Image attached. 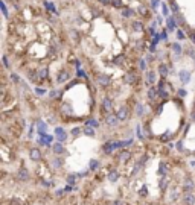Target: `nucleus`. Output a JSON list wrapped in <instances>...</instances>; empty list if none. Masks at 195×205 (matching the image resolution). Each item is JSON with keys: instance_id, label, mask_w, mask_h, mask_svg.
Listing matches in <instances>:
<instances>
[{"instance_id": "26", "label": "nucleus", "mask_w": 195, "mask_h": 205, "mask_svg": "<svg viewBox=\"0 0 195 205\" xmlns=\"http://www.w3.org/2000/svg\"><path fill=\"white\" fill-rule=\"evenodd\" d=\"M81 134H84V128H81V126H75V128H72V131H70V135H72L73 138L79 137Z\"/></svg>"}, {"instance_id": "46", "label": "nucleus", "mask_w": 195, "mask_h": 205, "mask_svg": "<svg viewBox=\"0 0 195 205\" xmlns=\"http://www.w3.org/2000/svg\"><path fill=\"white\" fill-rule=\"evenodd\" d=\"M177 38H178V40H184V38H186L184 32H181V31H177Z\"/></svg>"}, {"instance_id": "32", "label": "nucleus", "mask_w": 195, "mask_h": 205, "mask_svg": "<svg viewBox=\"0 0 195 205\" xmlns=\"http://www.w3.org/2000/svg\"><path fill=\"white\" fill-rule=\"evenodd\" d=\"M133 29H134L136 32H142V31H143V25H142L140 21H134V23H133Z\"/></svg>"}, {"instance_id": "54", "label": "nucleus", "mask_w": 195, "mask_h": 205, "mask_svg": "<svg viewBox=\"0 0 195 205\" xmlns=\"http://www.w3.org/2000/svg\"><path fill=\"white\" fill-rule=\"evenodd\" d=\"M163 14L168 15V8H166V6H163Z\"/></svg>"}, {"instance_id": "49", "label": "nucleus", "mask_w": 195, "mask_h": 205, "mask_svg": "<svg viewBox=\"0 0 195 205\" xmlns=\"http://www.w3.org/2000/svg\"><path fill=\"white\" fill-rule=\"evenodd\" d=\"M152 61H154V56L148 53V55H146V62H152Z\"/></svg>"}, {"instance_id": "50", "label": "nucleus", "mask_w": 195, "mask_h": 205, "mask_svg": "<svg viewBox=\"0 0 195 205\" xmlns=\"http://www.w3.org/2000/svg\"><path fill=\"white\" fill-rule=\"evenodd\" d=\"M113 205H124V202L121 199H116V200H113Z\"/></svg>"}, {"instance_id": "3", "label": "nucleus", "mask_w": 195, "mask_h": 205, "mask_svg": "<svg viewBox=\"0 0 195 205\" xmlns=\"http://www.w3.org/2000/svg\"><path fill=\"white\" fill-rule=\"evenodd\" d=\"M94 81H96L98 85L102 87V88H107V87H110V84H111V79H110V76H108L107 73H98L96 78H94Z\"/></svg>"}, {"instance_id": "40", "label": "nucleus", "mask_w": 195, "mask_h": 205, "mask_svg": "<svg viewBox=\"0 0 195 205\" xmlns=\"http://www.w3.org/2000/svg\"><path fill=\"white\" fill-rule=\"evenodd\" d=\"M137 131H136V135H137V138L139 140H143V134H142V131H140V126L137 125V128H136Z\"/></svg>"}, {"instance_id": "19", "label": "nucleus", "mask_w": 195, "mask_h": 205, "mask_svg": "<svg viewBox=\"0 0 195 205\" xmlns=\"http://www.w3.org/2000/svg\"><path fill=\"white\" fill-rule=\"evenodd\" d=\"M178 78H180L181 84L186 85V84H189V81H190V73H189L187 70H181V71H178Z\"/></svg>"}, {"instance_id": "39", "label": "nucleus", "mask_w": 195, "mask_h": 205, "mask_svg": "<svg viewBox=\"0 0 195 205\" xmlns=\"http://www.w3.org/2000/svg\"><path fill=\"white\" fill-rule=\"evenodd\" d=\"M177 94H178V97H186L187 96V91L184 88H180V90H177Z\"/></svg>"}, {"instance_id": "18", "label": "nucleus", "mask_w": 195, "mask_h": 205, "mask_svg": "<svg viewBox=\"0 0 195 205\" xmlns=\"http://www.w3.org/2000/svg\"><path fill=\"white\" fill-rule=\"evenodd\" d=\"M146 97H148V100H156L157 97H159V90H157V87H149L148 88V91H146Z\"/></svg>"}, {"instance_id": "22", "label": "nucleus", "mask_w": 195, "mask_h": 205, "mask_svg": "<svg viewBox=\"0 0 195 205\" xmlns=\"http://www.w3.org/2000/svg\"><path fill=\"white\" fill-rule=\"evenodd\" d=\"M124 81H125V84H128V85H134V84L137 82V76H136L134 73H127L125 78H124Z\"/></svg>"}, {"instance_id": "11", "label": "nucleus", "mask_w": 195, "mask_h": 205, "mask_svg": "<svg viewBox=\"0 0 195 205\" xmlns=\"http://www.w3.org/2000/svg\"><path fill=\"white\" fill-rule=\"evenodd\" d=\"M29 158H31L32 161L40 163V161L43 160V154H41V150H40L38 147H31V149H29Z\"/></svg>"}, {"instance_id": "38", "label": "nucleus", "mask_w": 195, "mask_h": 205, "mask_svg": "<svg viewBox=\"0 0 195 205\" xmlns=\"http://www.w3.org/2000/svg\"><path fill=\"white\" fill-rule=\"evenodd\" d=\"M175 146H177V150H178V152H183V150H184V143H183V140H178Z\"/></svg>"}, {"instance_id": "45", "label": "nucleus", "mask_w": 195, "mask_h": 205, "mask_svg": "<svg viewBox=\"0 0 195 205\" xmlns=\"http://www.w3.org/2000/svg\"><path fill=\"white\" fill-rule=\"evenodd\" d=\"M35 93H37L38 96H43V94H46V90H44V88H38V87H37V88H35Z\"/></svg>"}, {"instance_id": "6", "label": "nucleus", "mask_w": 195, "mask_h": 205, "mask_svg": "<svg viewBox=\"0 0 195 205\" xmlns=\"http://www.w3.org/2000/svg\"><path fill=\"white\" fill-rule=\"evenodd\" d=\"M180 202H181V205H195V191L183 193Z\"/></svg>"}, {"instance_id": "16", "label": "nucleus", "mask_w": 195, "mask_h": 205, "mask_svg": "<svg viewBox=\"0 0 195 205\" xmlns=\"http://www.w3.org/2000/svg\"><path fill=\"white\" fill-rule=\"evenodd\" d=\"M181 194H183V193H178V190L172 187V188L168 191V200H169V202H175V200L181 199Z\"/></svg>"}, {"instance_id": "28", "label": "nucleus", "mask_w": 195, "mask_h": 205, "mask_svg": "<svg viewBox=\"0 0 195 205\" xmlns=\"http://www.w3.org/2000/svg\"><path fill=\"white\" fill-rule=\"evenodd\" d=\"M171 49H172V52H174L175 55H178V56L183 53V49H181V46H180L178 43H172V44H171Z\"/></svg>"}, {"instance_id": "56", "label": "nucleus", "mask_w": 195, "mask_h": 205, "mask_svg": "<svg viewBox=\"0 0 195 205\" xmlns=\"http://www.w3.org/2000/svg\"><path fill=\"white\" fill-rule=\"evenodd\" d=\"M190 167H195V161H190Z\"/></svg>"}, {"instance_id": "35", "label": "nucleus", "mask_w": 195, "mask_h": 205, "mask_svg": "<svg viewBox=\"0 0 195 205\" xmlns=\"http://www.w3.org/2000/svg\"><path fill=\"white\" fill-rule=\"evenodd\" d=\"M139 194H140L142 197H146V196H148V187H146L145 184H143V185H142V188L139 190Z\"/></svg>"}, {"instance_id": "33", "label": "nucleus", "mask_w": 195, "mask_h": 205, "mask_svg": "<svg viewBox=\"0 0 195 205\" xmlns=\"http://www.w3.org/2000/svg\"><path fill=\"white\" fill-rule=\"evenodd\" d=\"M88 173H90L88 167H87V169H82V172H76V175H78V178H79V179H82V178L88 176Z\"/></svg>"}, {"instance_id": "21", "label": "nucleus", "mask_w": 195, "mask_h": 205, "mask_svg": "<svg viewBox=\"0 0 195 205\" xmlns=\"http://www.w3.org/2000/svg\"><path fill=\"white\" fill-rule=\"evenodd\" d=\"M169 184H171V182H169L166 178H160V179H159L157 187H159V190H160V191H166V190L169 188Z\"/></svg>"}, {"instance_id": "30", "label": "nucleus", "mask_w": 195, "mask_h": 205, "mask_svg": "<svg viewBox=\"0 0 195 205\" xmlns=\"http://www.w3.org/2000/svg\"><path fill=\"white\" fill-rule=\"evenodd\" d=\"M84 135H87V137H94V128L84 126Z\"/></svg>"}, {"instance_id": "51", "label": "nucleus", "mask_w": 195, "mask_h": 205, "mask_svg": "<svg viewBox=\"0 0 195 205\" xmlns=\"http://www.w3.org/2000/svg\"><path fill=\"white\" fill-rule=\"evenodd\" d=\"M162 40H168V34L166 32H162Z\"/></svg>"}, {"instance_id": "10", "label": "nucleus", "mask_w": 195, "mask_h": 205, "mask_svg": "<svg viewBox=\"0 0 195 205\" xmlns=\"http://www.w3.org/2000/svg\"><path fill=\"white\" fill-rule=\"evenodd\" d=\"M67 132H66V129L64 128H55V138H56V141L58 143H64L66 140H67Z\"/></svg>"}, {"instance_id": "31", "label": "nucleus", "mask_w": 195, "mask_h": 205, "mask_svg": "<svg viewBox=\"0 0 195 205\" xmlns=\"http://www.w3.org/2000/svg\"><path fill=\"white\" fill-rule=\"evenodd\" d=\"M134 110H136V116H137V117H142V116H143V105H142V104H137Z\"/></svg>"}, {"instance_id": "24", "label": "nucleus", "mask_w": 195, "mask_h": 205, "mask_svg": "<svg viewBox=\"0 0 195 205\" xmlns=\"http://www.w3.org/2000/svg\"><path fill=\"white\" fill-rule=\"evenodd\" d=\"M78 179H79V178H78V175H76V172H75V173H69V175H67L66 182H67L69 185H73V187H75V184H76Z\"/></svg>"}, {"instance_id": "37", "label": "nucleus", "mask_w": 195, "mask_h": 205, "mask_svg": "<svg viewBox=\"0 0 195 205\" xmlns=\"http://www.w3.org/2000/svg\"><path fill=\"white\" fill-rule=\"evenodd\" d=\"M159 97H162V99H168V97H169V93H168L166 90H159Z\"/></svg>"}, {"instance_id": "55", "label": "nucleus", "mask_w": 195, "mask_h": 205, "mask_svg": "<svg viewBox=\"0 0 195 205\" xmlns=\"http://www.w3.org/2000/svg\"><path fill=\"white\" fill-rule=\"evenodd\" d=\"M159 5V0H152V6H157Z\"/></svg>"}, {"instance_id": "48", "label": "nucleus", "mask_w": 195, "mask_h": 205, "mask_svg": "<svg viewBox=\"0 0 195 205\" xmlns=\"http://www.w3.org/2000/svg\"><path fill=\"white\" fill-rule=\"evenodd\" d=\"M55 194H56V196H63V194H64V188H58V190L55 191Z\"/></svg>"}, {"instance_id": "52", "label": "nucleus", "mask_w": 195, "mask_h": 205, "mask_svg": "<svg viewBox=\"0 0 195 205\" xmlns=\"http://www.w3.org/2000/svg\"><path fill=\"white\" fill-rule=\"evenodd\" d=\"M190 40L195 43V32H190Z\"/></svg>"}, {"instance_id": "41", "label": "nucleus", "mask_w": 195, "mask_h": 205, "mask_svg": "<svg viewBox=\"0 0 195 205\" xmlns=\"http://www.w3.org/2000/svg\"><path fill=\"white\" fill-rule=\"evenodd\" d=\"M169 138H171V134H169V132H165V134L160 137V141H168Z\"/></svg>"}, {"instance_id": "43", "label": "nucleus", "mask_w": 195, "mask_h": 205, "mask_svg": "<svg viewBox=\"0 0 195 205\" xmlns=\"http://www.w3.org/2000/svg\"><path fill=\"white\" fill-rule=\"evenodd\" d=\"M73 190H76V187H73V185H69V184H67V185L64 187V191H67V193H72Z\"/></svg>"}, {"instance_id": "23", "label": "nucleus", "mask_w": 195, "mask_h": 205, "mask_svg": "<svg viewBox=\"0 0 195 205\" xmlns=\"http://www.w3.org/2000/svg\"><path fill=\"white\" fill-rule=\"evenodd\" d=\"M157 70H159V73H160V76H162V78H166V76L169 74V68H168V65H166V64H163V62H160V64H159Z\"/></svg>"}, {"instance_id": "8", "label": "nucleus", "mask_w": 195, "mask_h": 205, "mask_svg": "<svg viewBox=\"0 0 195 205\" xmlns=\"http://www.w3.org/2000/svg\"><path fill=\"white\" fill-rule=\"evenodd\" d=\"M168 172H169V164L166 161H160L159 163V167H157V176L166 178L168 176Z\"/></svg>"}, {"instance_id": "9", "label": "nucleus", "mask_w": 195, "mask_h": 205, "mask_svg": "<svg viewBox=\"0 0 195 205\" xmlns=\"http://www.w3.org/2000/svg\"><path fill=\"white\" fill-rule=\"evenodd\" d=\"M102 110L107 114H111V111H113V100L110 99V96H104L102 97Z\"/></svg>"}, {"instance_id": "42", "label": "nucleus", "mask_w": 195, "mask_h": 205, "mask_svg": "<svg viewBox=\"0 0 195 205\" xmlns=\"http://www.w3.org/2000/svg\"><path fill=\"white\" fill-rule=\"evenodd\" d=\"M111 3H113L116 8H122V6H124V3L121 2V0H111Z\"/></svg>"}, {"instance_id": "47", "label": "nucleus", "mask_w": 195, "mask_h": 205, "mask_svg": "<svg viewBox=\"0 0 195 205\" xmlns=\"http://www.w3.org/2000/svg\"><path fill=\"white\" fill-rule=\"evenodd\" d=\"M3 65H5V67H6V68H8V67H9V61H8V58H6V55H5V56H3Z\"/></svg>"}, {"instance_id": "29", "label": "nucleus", "mask_w": 195, "mask_h": 205, "mask_svg": "<svg viewBox=\"0 0 195 205\" xmlns=\"http://www.w3.org/2000/svg\"><path fill=\"white\" fill-rule=\"evenodd\" d=\"M166 23H168V29H169L171 32H174V31H175V26H177L175 18H174V17H169V18L166 20Z\"/></svg>"}, {"instance_id": "5", "label": "nucleus", "mask_w": 195, "mask_h": 205, "mask_svg": "<svg viewBox=\"0 0 195 205\" xmlns=\"http://www.w3.org/2000/svg\"><path fill=\"white\" fill-rule=\"evenodd\" d=\"M17 179H19L20 182H28V181L31 179V172H29V169H28V167H20V169L17 170Z\"/></svg>"}, {"instance_id": "15", "label": "nucleus", "mask_w": 195, "mask_h": 205, "mask_svg": "<svg viewBox=\"0 0 195 205\" xmlns=\"http://www.w3.org/2000/svg\"><path fill=\"white\" fill-rule=\"evenodd\" d=\"M52 152L55 154V155H58V157H61V155H64L66 154V146H64V143H55V144H52Z\"/></svg>"}, {"instance_id": "1", "label": "nucleus", "mask_w": 195, "mask_h": 205, "mask_svg": "<svg viewBox=\"0 0 195 205\" xmlns=\"http://www.w3.org/2000/svg\"><path fill=\"white\" fill-rule=\"evenodd\" d=\"M118 149H122V144H121V140H118V141H105L104 144H102V152L107 155V157H110L115 150H118Z\"/></svg>"}, {"instance_id": "17", "label": "nucleus", "mask_w": 195, "mask_h": 205, "mask_svg": "<svg viewBox=\"0 0 195 205\" xmlns=\"http://www.w3.org/2000/svg\"><path fill=\"white\" fill-rule=\"evenodd\" d=\"M99 167H101V161L98 160V158H91L88 161V170L90 172H98V170H99Z\"/></svg>"}, {"instance_id": "20", "label": "nucleus", "mask_w": 195, "mask_h": 205, "mask_svg": "<svg viewBox=\"0 0 195 205\" xmlns=\"http://www.w3.org/2000/svg\"><path fill=\"white\" fill-rule=\"evenodd\" d=\"M156 71H152V70H148L146 71V85L148 87H152L154 84H156Z\"/></svg>"}, {"instance_id": "53", "label": "nucleus", "mask_w": 195, "mask_h": 205, "mask_svg": "<svg viewBox=\"0 0 195 205\" xmlns=\"http://www.w3.org/2000/svg\"><path fill=\"white\" fill-rule=\"evenodd\" d=\"M190 117H192V122H195V110L192 111V114H190Z\"/></svg>"}, {"instance_id": "36", "label": "nucleus", "mask_w": 195, "mask_h": 205, "mask_svg": "<svg viewBox=\"0 0 195 205\" xmlns=\"http://www.w3.org/2000/svg\"><path fill=\"white\" fill-rule=\"evenodd\" d=\"M139 68L140 71H146V59H139Z\"/></svg>"}, {"instance_id": "4", "label": "nucleus", "mask_w": 195, "mask_h": 205, "mask_svg": "<svg viewBox=\"0 0 195 205\" xmlns=\"http://www.w3.org/2000/svg\"><path fill=\"white\" fill-rule=\"evenodd\" d=\"M131 157H133L131 150H128V149H122V150L116 155V160H118V163L125 164V163H128V161L131 160Z\"/></svg>"}, {"instance_id": "2", "label": "nucleus", "mask_w": 195, "mask_h": 205, "mask_svg": "<svg viewBox=\"0 0 195 205\" xmlns=\"http://www.w3.org/2000/svg\"><path fill=\"white\" fill-rule=\"evenodd\" d=\"M189 191H195V181L192 176H184L181 179V193H189Z\"/></svg>"}, {"instance_id": "12", "label": "nucleus", "mask_w": 195, "mask_h": 205, "mask_svg": "<svg viewBox=\"0 0 195 205\" xmlns=\"http://www.w3.org/2000/svg\"><path fill=\"white\" fill-rule=\"evenodd\" d=\"M121 176H122V175H121V172H119L118 169H110L108 173H107V178H108V181H110L111 184H116Z\"/></svg>"}, {"instance_id": "14", "label": "nucleus", "mask_w": 195, "mask_h": 205, "mask_svg": "<svg viewBox=\"0 0 195 205\" xmlns=\"http://www.w3.org/2000/svg\"><path fill=\"white\" fill-rule=\"evenodd\" d=\"M105 123L110 128H116L119 125V119L116 117V114H107L105 116Z\"/></svg>"}, {"instance_id": "44", "label": "nucleus", "mask_w": 195, "mask_h": 205, "mask_svg": "<svg viewBox=\"0 0 195 205\" xmlns=\"http://www.w3.org/2000/svg\"><path fill=\"white\" fill-rule=\"evenodd\" d=\"M121 64H124V56H119L115 59V65H121Z\"/></svg>"}, {"instance_id": "27", "label": "nucleus", "mask_w": 195, "mask_h": 205, "mask_svg": "<svg viewBox=\"0 0 195 205\" xmlns=\"http://www.w3.org/2000/svg\"><path fill=\"white\" fill-rule=\"evenodd\" d=\"M85 126H90V128H99L101 123L98 122L96 119H87V120H85Z\"/></svg>"}, {"instance_id": "34", "label": "nucleus", "mask_w": 195, "mask_h": 205, "mask_svg": "<svg viewBox=\"0 0 195 205\" xmlns=\"http://www.w3.org/2000/svg\"><path fill=\"white\" fill-rule=\"evenodd\" d=\"M9 78H11V81H12L14 84H20V82H22V79L19 78V74H17V73H14V71L9 74Z\"/></svg>"}, {"instance_id": "25", "label": "nucleus", "mask_w": 195, "mask_h": 205, "mask_svg": "<svg viewBox=\"0 0 195 205\" xmlns=\"http://www.w3.org/2000/svg\"><path fill=\"white\" fill-rule=\"evenodd\" d=\"M67 79H69V73H67L66 70H63V71H60V73H58V76H56V84L66 82Z\"/></svg>"}, {"instance_id": "7", "label": "nucleus", "mask_w": 195, "mask_h": 205, "mask_svg": "<svg viewBox=\"0 0 195 205\" xmlns=\"http://www.w3.org/2000/svg\"><path fill=\"white\" fill-rule=\"evenodd\" d=\"M116 117L119 119V122H125L128 117H130V110L127 108V107H121V108H118L116 110Z\"/></svg>"}, {"instance_id": "13", "label": "nucleus", "mask_w": 195, "mask_h": 205, "mask_svg": "<svg viewBox=\"0 0 195 205\" xmlns=\"http://www.w3.org/2000/svg\"><path fill=\"white\" fill-rule=\"evenodd\" d=\"M49 164H50V167L53 169V170H60L61 167H63V164H64V160L61 158V157H55V158H50V161H49Z\"/></svg>"}, {"instance_id": "57", "label": "nucleus", "mask_w": 195, "mask_h": 205, "mask_svg": "<svg viewBox=\"0 0 195 205\" xmlns=\"http://www.w3.org/2000/svg\"><path fill=\"white\" fill-rule=\"evenodd\" d=\"M193 105H195V100H193Z\"/></svg>"}]
</instances>
